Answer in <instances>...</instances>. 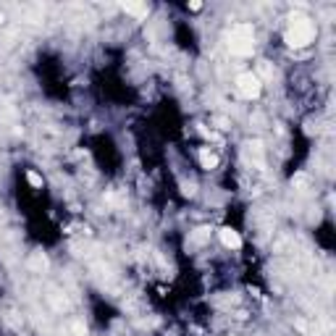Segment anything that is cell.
Instances as JSON below:
<instances>
[{
	"label": "cell",
	"instance_id": "6da1fadb",
	"mask_svg": "<svg viewBox=\"0 0 336 336\" xmlns=\"http://www.w3.org/2000/svg\"><path fill=\"white\" fill-rule=\"evenodd\" d=\"M312 40H315V27H312V21L308 16H294L292 27H289V32H286V42L292 45V48H305V45H310Z\"/></svg>",
	"mask_w": 336,
	"mask_h": 336
},
{
	"label": "cell",
	"instance_id": "7a4b0ae2",
	"mask_svg": "<svg viewBox=\"0 0 336 336\" xmlns=\"http://www.w3.org/2000/svg\"><path fill=\"white\" fill-rule=\"evenodd\" d=\"M228 48L236 56H247L252 53V27L250 24H236L228 34Z\"/></svg>",
	"mask_w": 336,
	"mask_h": 336
},
{
	"label": "cell",
	"instance_id": "3957f363",
	"mask_svg": "<svg viewBox=\"0 0 336 336\" xmlns=\"http://www.w3.org/2000/svg\"><path fill=\"white\" fill-rule=\"evenodd\" d=\"M236 92L242 97H247V100H252V97H257L263 92V79L252 71H244L236 76Z\"/></svg>",
	"mask_w": 336,
	"mask_h": 336
},
{
	"label": "cell",
	"instance_id": "277c9868",
	"mask_svg": "<svg viewBox=\"0 0 336 336\" xmlns=\"http://www.w3.org/2000/svg\"><path fill=\"white\" fill-rule=\"evenodd\" d=\"M218 236H221V242H224V247H228V250L242 247V236H239V231H234V228H221Z\"/></svg>",
	"mask_w": 336,
	"mask_h": 336
},
{
	"label": "cell",
	"instance_id": "5b68a950",
	"mask_svg": "<svg viewBox=\"0 0 336 336\" xmlns=\"http://www.w3.org/2000/svg\"><path fill=\"white\" fill-rule=\"evenodd\" d=\"M244 147H247L244 152H247L250 160H255V163H263V144H260V142H257V140H255V142H247Z\"/></svg>",
	"mask_w": 336,
	"mask_h": 336
},
{
	"label": "cell",
	"instance_id": "8992f818",
	"mask_svg": "<svg viewBox=\"0 0 336 336\" xmlns=\"http://www.w3.org/2000/svg\"><path fill=\"white\" fill-rule=\"evenodd\" d=\"M200 163H202V168H208V171H210V168L218 166V155L205 147V150H200Z\"/></svg>",
	"mask_w": 336,
	"mask_h": 336
},
{
	"label": "cell",
	"instance_id": "52a82bcc",
	"mask_svg": "<svg viewBox=\"0 0 336 336\" xmlns=\"http://www.w3.org/2000/svg\"><path fill=\"white\" fill-rule=\"evenodd\" d=\"M124 11L132 13V16H147V13H150V5H144V3H126Z\"/></svg>",
	"mask_w": 336,
	"mask_h": 336
},
{
	"label": "cell",
	"instance_id": "ba28073f",
	"mask_svg": "<svg viewBox=\"0 0 336 336\" xmlns=\"http://www.w3.org/2000/svg\"><path fill=\"white\" fill-rule=\"evenodd\" d=\"M27 179H29V184H32V187H37V189H40V187L45 184V179H42L37 171H29V173H27Z\"/></svg>",
	"mask_w": 336,
	"mask_h": 336
},
{
	"label": "cell",
	"instance_id": "9c48e42d",
	"mask_svg": "<svg viewBox=\"0 0 336 336\" xmlns=\"http://www.w3.org/2000/svg\"><path fill=\"white\" fill-rule=\"evenodd\" d=\"M29 265H32V268H37V271H42L45 265H48V260H45V255H34V257H32V263H29Z\"/></svg>",
	"mask_w": 336,
	"mask_h": 336
}]
</instances>
